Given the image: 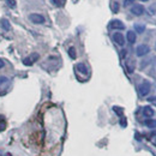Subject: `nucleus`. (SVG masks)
Segmentation results:
<instances>
[{
	"instance_id": "nucleus-11",
	"label": "nucleus",
	"mask_w": 156,
	"mask_h": 156,
	"mask_svg": "<svg viewBox=\"0 0 156 156\" xmlns=\"http://www.w3.org/2000/svg\"><path fill=\"white\" fill-rule=\"evenodd\" d=\"M145 126L149 127V129H156V120L155 119H147L144 121Z\"/></svg>"
},
{
	"instance_id": "nucleus-29",
	"label": "nucleus",
	"mask_w": 156,
	"mask_h": 156,
	"mask_svg": "<svg viewBox=\"0 0 156 156\" xmlns=\"http://www.w3.org/2000/svg\"><path fill=\"white\" fill-rule=\"evenodd\" d=\"M155 49H156V43H155Z\"/></svg>"
},
{
	"instance_id": "nucleus-10",
	"label": "nucleus",
	"mask_w": 156,
	"mask_h": 156,
	"mask_svg": "<svg viewBox=\"0 0 156 156\" xmlns=\"http://www.w3.org/2000/svg\"><path fill=\"white\" fill-rule=\"evenodd\" d=\"M154 114H155V112H154V109H153L150 106H145V107L143 108V115H144V117L151 118Z\"/></svg>"
},
{
	"instance_id": "nucleus-14",
	"label": "nucleus",
	"mask_w": 156,
	"mask_h": 156,
	"mask_svg": "<svg viewBox=\"0 0 156 156\" xmlns=\"http://www.w3.org/2000/svg\"><path fill=\"white\" fill-rule=\"evenodd\" d=\"M1 27L4 28V30H10L11 29V24L7 20H1Z\"/></svg>"
},
{
	"instance_id": "nucleus-22",
	"label": "nucleus",
	"mask_w": 156,
	"mask_h": 156,
	"mask_svg": "<svg viewBox=\"0 0 156 156\" xmlns=\"http://www.w3.org/2000/svg\"><path fill=\"white\" fill-rule=\"evenodd\" d=\"M148 101H149L151 105L156 106V96H151V98H148Z\"/></svg>"
},
{
	"instance_id": "nucleus-18",
	"label": "nucleus",
	"mask_w": 156,
	"mask_h": 156,
	"mask_svg": "<svg viewBox=\"0 0 156 156\" xmlns=\"http://www.w3.org/2000/svg\"><path fill=\"white\" fill-rule=\"evenodd\" d=\"M5 127H6L5 119H4L2 117H0V132H1V131H4V130H5Z\"/></svg>"
},
{
	"instance_id": "nucleus-8",
	"label": "nucleus",
	"mask_w": 156,
	"mask_h": 156,
	"mask_svg": "<svg viewBox=\"0 0 156 156\" xmlns=\"http://www.w3.org/2000/svg\"><path fill=\"white\" fill-rule=\"evenodd\" d=\"M113 40L119 46H124L125 44V39H124V35L121 33H114L113 34Z\"/></svg>"
},
{
	"instance_id": "nucleus-6",
	"label": "nucleus",
	"mask_w": 156,
	"mask_h": 156,
	"mask_svg": "<svg viewBox=\"0 0 156 156\" xmlns=\"http://www.w3.org/2000/svg\"><path fill=\"white\" fill-rule=\"evenodd\" d=\"M131 13L135 15V16H142L144 13V7L142 5H139V4H136V5H133L131 7Z\"/></svg>"
},
{
	"instance_id": "nucleus-13",
	"label": "nucleus",
	"mask_w": 156,
	"mask_h": 156,
	"mask_svg": "<svg viewBox=\"0 0 156 156\" xmlns=\"http://www.w3.org/2000/svg\"><path fill=\"white\" fill-rule=\"evenodd\" d=\"M135 30H136V33H138V34H142V33H144V30H145V25L137 23V24H135Z\"/></svg>"
},
{
	"instance_id": "nucleus-20",
	"label": "nucleus",
	"mask_w": 156,
	"mask_h": 156,
	"mask_svg": "<svg viewBox=\"0 0 156 156\" xmlns=\"http://www.w3.org/2000/svg\"><path fill=\"white\" fill-rule=\"evenodd\" d=\"M149 12H150L151 15H156V2L153 4V5L149 7Z\"/></svg>"
},
{
	"instance_id": "nucleus-26",
	"label": "nucleus",
	"mask_w": 156,
	"mask_h": 156,
	"mask_svg": "<svg viewBox=\"0 0 156 156\" xmlns=\"http://www.w3.org/2000/svg\"><path fill=\"white\" fill-rule=\"evenodd\" d=\"M125 54H126V51H122L121 52V57H125Z\"/></svg>"
},
{
	"instance_id": "nucleus-17",
	"label": "nucleus",
	"mask_w": 156,
	"mask_h": 156,
	"mask_svg": "<svg viewBox=\"0 0 156 156\" xmlns=\"http://www.w3.org/2000/svg\"><path fill=\"white\" fill-rule=\"evenodd\" d=\"M112 11L114 13H117L118 11H119V2H117V1H113L112 2Z\"/></svg>"
},
{
	"instance_id": "nucleus-2",
	"label": "nucleus",
	"mask_w": 156,
	"mask_h": 156,
	"mask_svg": "<svg viewBox=\"0 0 156 156\" xmlns=\"http://www.w3.org/2000/svg\"><path fill=\"white\" fill-rule=\"evenodd\" d=\"M150 88H151L150 83H149L148 80H144V82L139 85V94H140V96H147V95L150 93Z\"/></svg>"
},
{
	"instance_id": "nucleus-24",
	"label": "nucleus",
	"mask_w": 156,
	"mask_h": 156,
	"mask_svg": "<svg viewBox=\"0 0 156 156\" xmlns=\"http://www.w3.org/2000/svg\"><path fill=\"white\" fill-rule=\"evenodd\" d=\"M125 121H126V119H125V118H122V119H121V122H120V124H121V126H124V127L126 126V122H125Z\"/></svg>"
},
{
	"instance_id": "nucleus-28",
	"label": "nucleus",
	"mask_w": 156,
	"mask_h": 156,
	"mask_svg": "<svg viewBox=\"0 0 156 156\" xmlns=\"http://www.w3.org/2000/svg\"><path fill=\"white\" fill-rule=\"evenodd\" d=\"M6 156H11V155H10V154H7V155H6Z\"/></svg>"
},
{
	"instance_id": "nucleus-19",
	"label": "nucleus",
	"mask_w": 156,
	"mask_h": 156,
	"mask_svg": "<svg viewBox=\"0 0 156 156\" xmlns=\"http://www.w3.org/2000/svg\"><path fill=\"white\" fill-rule=\"evenodd\" d=\"M113 111H115V113H117L118 115H122V112H124V109H122V108L117 107V106H114V107H113Z\"/></svg>"
},
{
	"instance_id": "nucleus-4",
	"label": "nucleus",
	"mask_w": 156,
	"mask_h": 156,
	"mask_svg": "<svg viewBox=\"0 0 156 156\" xmlns=\"http://www.w3.org/2000/svg\"><path fill=\"white\" fill-rule=\"evenodd\" d=\"M150 52V48L148 44H139L136 49V54L138 57H144Z\"/></svg>"
},
{
	"instance_id": "nucleus-7",
	"label": "nucleus",
	"mask_w": 156,
	"mask_h": 156,
	"mask_svg": "<svg viewBox=\"0 0 156 156\" xmlns=\"http://www.w3.org/2000/svg\"><path fill=\"white\" fill-rule=\"evenodd\" d=\"M109 28L111 29H119V30H122L125 29V24L119 20H113L109 23Z\"/></svg>"
},
{
	"instance_id": "nucleus-21",
	"label": "nucleus",
	"mask_w": 156,
	"mask_h": 156,
	"mask_svg": "<svg viewBox=\"0 0 156 156\" xmlns=\"http://www.w3.org/2000/svg\"><path fill=\"white\" fill-rule=\"evenodd\" d=\"M6 2H7V5H9L11 9H15V7H16V1H15V0H6Z\"/></svg>"
},
{
	"instance_id": "nucleus-23",
	"label": "nucleus",
	"mask_w": 156,
	"mask_h": 156,
	"mask_svg": "<svg viewBox=\"0 0 156 156\" xmlns=\"http://www.w3.org/2000/svg\"><path fill=\"white\" fill-rule=\"evenodd\" d=\"M133 1H135V0H125V1H124V6L127 7V6H130L131 4H133Z\"/></svg>"
},
{
	"instance_id": "nucleus-27",
	"label": "nucleus",
	"mask_w": 156,
	"mask_h": 156,
	"mask_svg": "<svg viewBox=\"0 0 156 156\" xmlns=\"http://www.w3.org/2000/svg\"><path fill=\"white\" fill-rule=\"evenodd\" d=\"M139 1H148V0H139Z\"/></svg>"
},
{
	"instance_id": "nucleus-5",
	"label": "nucleus",
	"mask_w": 156,
	"mask_h": 156,
	"mask_svg": "<svg viewBox=\"0 0 156 156\" xmlns=\"http://www.w3.org/2000/svg\"><path fill=\"white\" fill-rule=\"evenodd\" d=\"M29 20H31L33 23H35V24H42V23H44V17L42 15H39V13H31L29 16Z\"/></svg>"
},
{
	"instance_id": "nucleus-12",
	"label": "nucleus",
	"mask_w": 156,
	"mask_h": 156,
	"mask_svg": "<svg viewBox=\"0 0 156 156\" xmlns=\"http://www.w3.org/2000/svg\"><path fill=\"white\" fill-rule=\"evenodd\" d=\"M136 33L135 31H132V30H130V31H127V41L130 42V43H135L136 42Z\"/></svg>"
},
{
	"instance_id": "nucleus-1",
	"label": "nucleus",
	"mask_w": 156,
	"mask_h": 156,
	"mask_svg": "<svg viewBox=\"0 0 156 156\" xmlns=\"http://www.w3.org/2000/svg\"><path fill=\"white\" fill-rule=\"evenodd\" d=\"M10 85H11V80L7 77L1 76V77H0V95L6 94V91H7V89L10 88Z\"/></svg>"
},
{
	"instance_id": "nucleus-3",
	"label": "nucleus",
	"mask_w": 156,
	"mask_h": 156,
	"mask_svg": "<svg viewBox=\"0 0 156 156\" xmlns=\"http://www.w3.org/2000/svg\"><path fill=\"white\" fill-rule=\"evenodd\" d=\"M39 58H40V55L37 53H33V54H30L29 57L23 59V64L27 65V66H31L33 64H35V62L39 60Z\"/></svg>"
},
{
	"instance_id": "nucleus-25",
	"label": "nucleus",
	"mask_w": 156,
	"mask_h": 156,
	"mask_svg": "<svg viewBox=\"0 0 156 156\" xmlns=\"http://www.w3.org/2000/svg\"><path fill=\"white\" fill-rule=\"evenodd\" d=\"M2 67H4V60L0 59V69H2Z\"/></svg>"
},
{
	"instance_id": "nucleus-9",
	"label": "nucleus",
	"mask_w": 156,
	"mask_h": 156,
	"mask_svg": "<svg viewBox=\"0 0 156 156\" xmlns=\"http://www.w3.org/2000/svg\"><path fill=\"white\" fill-rule=\"evenodd\" d=\"M76 71H77L78 73H82V75H88L89 72H88V67L85 66V64L84 62H79L76 65Z\"/></svg>"
},
{
	"instance_id": "nucleus-16",
	"label": "nucleus",
	"mask_w": 156,
	"mask_h": 156,
	"mask_svg": "<svg viewBox=\"0 0 156 156\" xmlns=\"http://www.w3.org/2000/svg\"><path fill=\"white\" fill-rule=\"evenodd\" d=\"M52 1H53V4H54L55 6H58V7L64 6V5H65V2H66V0H52Z\"/></svg>"
},
{
	"instance_id": "nucleus-15",
	"label": "nucleus",
	"mask_w": 156,
	"mask_h": 156,
	"mask_svg": "<svg viewBox=\"0 0 156 156\" xmlns=\"http://www.w3.org/2000/svg\"><path fill=\"white\" fill-rule=\"evenodd\" d=\"M69 55H70V58L71 59H76L77 54H76V49H75V47H70V48H69Z\"/></svg>"
}]
</instances>
